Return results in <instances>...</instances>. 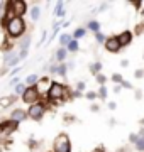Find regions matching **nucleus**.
Wrapping results in <instances>:
<instances>
[{
  "instance_id": "obj_1",
  "label": "nucleus",
  "mask_w": 144,
  "mask_h": 152,
  "mask_svg": "<svg viewBox=\"0 0 144 152\" xmlns=\"http://www.w3.org/2000/svg\"><path fill=\"white\" fill-rule=\"evenodd\" d=\"M46 95H48V100L51 103H58V102H63V100L68 98V88L65 85H61V83L53 81Z\"/></svg>"
},
{
  "instance_id": "obj_2",
  "label": "nucleus",
  "mask_w": 144,
  "mask_h": 152,
  "mask_svg": "<svg viewBox=\"0 0 144 152\" xmlns=\"http://www.w3.org/2000/svg\"><path fill=\"white\" fill-rule=\"evenodd\" d=\"M5 29H7L9 37H21V36L26 32V22H24V19H21V17H14V19L9 20Z\"/></svg>"
},
{
  "instance_id": "obj_3",
  "label": "nucleus",
  "mask_w": 144,
  "mask_h": 152,
  "mask_svg": "<svg viewBox=\"0 0 144 152\" xmlns=\"http://www.w3.org/2000/svg\"><path fill=\"white\" fill-rule=\"evenodd\" d=\"M53 152H71V139L68 134H58L53 142Z\"/></svg>"
},
{
  "instance_id": "obj_4",
  "label": "nucleus",
  "mask_w": 144,
  "mask_h": 152,
  "mask_svg": "<svg viewBox=\"0 0 144 152\" xmlns=\"http://www.w3.org/2000/svg\"><path fill=\"white\" fill-rule=\"evenodd\" d=\"M5 5H7L5 10H9L14 17H21L22 19L27 14V4L24 0H10V2H7Z\"/></svg>"
},
{
  "instance_id": "obj_5",
  "label": "nucleus",
  "mask_w": 144,
  "mask_h": 152,
  "mask_svg": "<svg viewBox=\"0 0 144 152\" xmlns=\"http://www.w3.org/2000/svg\"><path fill=\"white\" fill-rule=\"evenodd\" d=\"M44 113H46V105L44 103H34V105H31L29 110H27V117L31 120H36V122L43 120Z\"/></svg>"
},
{
  "instance_id": "obj_6",
  "label": "nucleus",
  "mask_w": 144,
  "mask_h": 152,
  "mask_svg": "<svg viewBox=\"0 0 144 152\" xmlns=\"http://www.w3.org/2000/svg\"><path fill=\"white\" fill-rule=\"evenodd\" d=\"M39 96H41V93L37 91V88H36V86H27V88H26V91L22 93V100H24V103H27V105L37 103Z\"/></svg>"
},
{
  "instance_id": "obj_7",
  "label": "nucleus",
  "mask_w": 144,
  "mask_h": 152,
  "mask_svg": "<svg viewBox=\"0 0 144 152\" xmlns=\"http://www.w3.org/2000/svg\"><path fill=\"white\" fill-rule=\"evenodd\" d=\"M17 127H19V124L17 122H14V120H4L2 124H0V134L2 135H12V134H15Z\"/></svg>"
},
{
  "instance_id": "obj_8",
  "label": "nucleus",
  "mask_w": 144,
  "mask_h": 152,
  "mask_svg": "<svg viewBox=\"0 0 144 152\" xmlns=\"http://www.w3.org/2000/svg\"><path fill=\"white\" fill-rule=\"evenodd\" d=\"M104 46H105V49L109 51V53H112V54H117L119 51H120V42H119V39H117V36H110V37L105 39V42H104Z\"/></svg>"
},
{
  "instance_id": "obj_9",
  "label": "nucleus",
  "mask_w": 144,
  "mask_h": 152,
  "mask_svg": "<svg viewBox=\"0 0 144 152\" xmlns=\"http://www.w3.org/2000/svg\"><path fill=\"white\" fill-rule=\"evenodd\" d=\"M117 39H119V42H120L122 48H124V46H129V44L132 42V32H131V31H122V32L117 36Z\"/></svg>"
},
{
  "instance_id": "obj_10",
  "label": "nucleus",
  "mask_w": 144,
  "mask_h": 152,
  "mask_svg": "<svg viewBox=\"0 0 144 152\" xmlns=\"http://www.w3.org/2000/svg\"><path fill=\"white\" fill-rule=\"evenodd\" d=\"M26 118H27V112H26V110H21V108H15L10 115V120H14V122H17V124L24 122Z\"/></svg>"
},
{
  "instance_id": "obj_11",
  "label": "nucleus",
  "mask_w": 144,
  "mask_h": 152,
  "mask_svg": "<svg viewBox=\"0 0 144 152\" xmlns=\"http://www.w3.org/2000/svg\"><path fill=\"white\" fill-rule=\"evenodd\" d=\"M17 96L15 95H7V96H2L0 98V108H9L12 105L15 103Z\"/></svg>"
},
{
  "instance_id": "obj_12",
  "label": "nucleus",
  "mask_w": 144,
  "mask_h": 152,
  "mask_svg": "<svg viewBox=\"0 0 144 152\" xmlns=\"http://www.w3.org/2000/svg\"><path fill=\"white\" fill-rule=\"evenodd\" d=\"M51 73H56L60 76H66V71H68V64H58V66H51L49 68Z\"/></svg>"
},
{
  "instance_id": "obj_13",
  "label": "nucleus",
  "mask_w": 144,
  "mask_h": 152,
  "mask_svg": "<svg viewBox=\"0 0 144 152\" xmlns=\"http://www.w3.org/2000/svg\"><path fill=\"white\" fill-rule=\"evenodd\" d=\"M54 14H56V17H63L66 14V12H65V2H56Z\"/></svg>"
},
{
  "instance_id": "obj_14",
  "label": "nucleus",
  "mask_w": 144,
  "mask_h": 152,
  "mask_svg": "<svg viewBox=\"0 0 144 152\" xmlns=\"http://www.w3.org/2000/svg\"><path fill=\"white\" fill-rule=\"evenodd\" d=\"M66 56H68L66 48H60L56 51V61H60V63H63V61L66 59Z\"/></svg>"
},
{
  "instance_id": "obj_15",
  "label": "nucleus",
  "mask_w": 144,
  "mask_h": 152,
  "mask_svg": "<svg viewBox=\"0 0 144 152\" xmlns=\"http://www.w3.org/2000/svg\"><path fill=\"white\" fill-rule=\"evenodd\" d=\"M39 81V76L37 75H29L26 78V86H36Z\"/></svg>"
},
{
  "instance_id": "obj_16",
  "label": "nucleus",
  "mask_w": 144,
  "mask_h": 152,
  "mask_svg": "<svg viewBox=\"0 0 144 152\" xmlns=\"http://www.w3.org/2000/svg\"><path fill=\"white\" fill-rule=\"evenodd\" d=\"M78 49H80V44H78V41H75V39H71V41H70V44L66 46L68 53H76Z\"/></svg>"
},
{
  "instance_id": "obj_17",
  "label": "nucleus",
  "mask_w": 144,
  "mask_h": 152,
  "mask_svg": "<svg viewBox=\"0 0 144 152\" xmlns=\"http://www.w3.org/2000/svg\"><path fill=\"white\" fill-rule=\"evenodd\" d=\"M102 71V63H93V64H90V73L93 76H97Z\"/></svg>"
},
{
  "instance_id": "obj_18",
  "label": "nucleus",
  "mask_w": 144,
  "mask_h": 152,
  "mask_svg": "<svg viewBox=\"0 0 144 152\" xmlns=\"http://www.w3.org/2000/svg\"><path fill=\"white\" fill-rule=\"evenodd\" d=\"M85 34H87V29H83V27H78L75 32H73V39L75 41H78L80 37H85Z\"/></svg>"
},
{
  "instance_id": "obj_19",
  "label": "nucleus",
  "mask_w": 144,
  "mask_h": 152,
  "mask_svg": "<svg viewBox=\"0 0 144 152\" xmlns=\"http://www.w3.org/2000/svg\"><path fill=\"white\" fill-rule=\"evenodd\" d=\"M39 17H41V9H39L37 5H34L32 9H31V19H32V20H37Z\"/></svg>"
},
{
  "instance_id": "obj_20",
  "label": "nucleus",
  "mask_w": 144,
  "mask_h": 152,
  "mask_svg": "<svg viewBox=\"0 0 144 152\" xmlns=\"http://www.w3.org/2000/svg\"><path fill=\"white\" fill-rule=\"evenodd\" d=\"M88 29H90V31H93L95 34L100 32V22L98 20H90L88 22Z\"/></svg>"
},
{
  "instance_id": "obj_21",
  "label": "nucleus",
  "mask_w": 144,
  "mask_h": 152,
  "mask_svg": "<svg viewBox=\"0 0 144 152\" xmlns=\"http://www.w3.org/2000/svg\"><path fill=\"white\" fill-rule=\"evenodd\" d=\"M71 39L73 37L70 36V34H61V36H60V44H61V46H68Z\"/></svg>"
},
{
  "instance_id": "obj_22",
  "label": "nucleus",
  "mask_w": 144,
  "mask_h": 152,
  "mask_svg": "<svg viewBox=\"0 0 144 152\" xmlns=\"http://www.w3.org/2000/svg\"><path fill=\"white\" fill-rule=\"evenodd\" d=\"M134 147H136L139 152H144V137H137V140H136Z\"/></svg>"
},
{
  "instance_id": "obj_23",
  "label": "nucleus",
  "mask_w": 144,
  "mask_h": 152,
  "mask_svg": "<svg viewBox=\"0 0 144 152\" xmlns=\"http://www.w3.org/2000/svg\"><path fill=\"white\" fill-rule=\"evenodd\" d=\"M14 58H17V54L14 53V51H9V53H5V54H4V63L7 64V63H10Z\"/></svg>"
},
{
  "instance_id": "obj_24",
  "label": "nucleus",
  "mask_w": 144,
  "mask_h": 152,
  "mask_svg": "<svg viewBox=\"0 0 144 152\" xmlns=\"http://www.w3.org/2000/svg\"><path fill=\"white\" fill-rule=\"evenodd\" d=\"M29 46H31V37H26L21 41V51H27Z\"/></svg>"
},
{
  "instance_id": "obj_25",
  "label": "nucleus",
  "mask_w": 144,
  "mask_h": 152,
  "mask_svg": "<svg viewBox=\"0 0 144 152\" xmlns=\"http://www.w3.org/2000/svg\"><path fill=\"white\" fill-rule=\"evenodd\" d=\"M107 86H100V90H98V93H97V96L98 98H102V100H105L107 98Z\"/></svg>"
},
{
  "instance_id": "obj_26",
  "label": "nucleus",
  "mask_w": 144,
  "mask_h": 152,
  "mask_svg": "<svg viewBox=\"0 0 144 152\" xmlns=\"http://www.w3.org/2000/svg\"><path fill=\"white\" fill-rule=\"evenodd\" d=\"M105 34H102V32H97L95 34V41H97V44H104L105 42Z\"/></svg>"
},
{
  "instance_id": "obj_27",
  "label": "nucleus",
  "mask_w": 144,
  "mask_h": 152,
  "mask_svg": "<svg viewBox=\"0 0 144 152\" xmlns=\"http://www.w3.org/2000/svg\"><path fill=\"white\" fill-rule=\"evenodd\" d=\"M95 78H97V81H98V85H100V86H105V81H107L105 75H102V73H98V75L95 76Z\"/></svg>"
},
{
  "instance_id": "obj_28",
  "label": "nucleus",
  "mask_w": 144,
  "mask_h": 152,
  "mask_svg": "<svg viewBox=\"0 0 144 152\" xmlns=\"http://www.w3.org/2000/svg\"><path fill=\"white\" fill-rule=\"evenodd\" d=\"M112 81L120 85V83L124 81V78H122V75H119V73H114V75H112Z\"/></svg>"
},
{
  "instance_id": "obj_29",
  "label": "nucleus",
  "mask_w": 144,
  "mask_h": 152,
  "mask_svg": "<svg viewBox=\"0 0 144 152\" xmlns=\"http://www.w3.org/2000/svg\"><path fill=\"white\" fill-rule=\"evenodd\" d=\"M26 88H27L26 85H21V83H19V85L15 86V96H17V95H22V93L26 91Z\"/></svg>"
},
{
  "instance_id": "obj_30",
  "label": "nucleus",
  "mask_w": 144,
  "mask_h": 152,
  "mask_svg": "<svg viewBox=\"0 0 144 152\" xmlns=\"http://www.w3.org/2000/svg\"><path fill=\"white\" fill-rule=\"evenodd\" d=\"M83 90H85V81H78V83H76V91L82 93Z\"/></svg>"
},
{
  "instance_id": "obj_31",
  "label": "nucleus",
  "mask_w": 144,
  "mask_h": 152,
  "mask_svg": "<svg viewBox=\"0 0 144 152\" xmlns=\"http://www.w3.org/2000/svg\"><path fill=\"white\" fill-rule=\"evenodd\" d=\"M120 88H126V90H132V85H131V83H129V81H122L120 83Z\"/></svg>"
},
{
  "instance_id": "obj_32",
  "label": "nucleus",
  "mask_w": 144,
  "mask_h": 152,
  "mask_svg": "<svg viewBox=\"0 0 144 152\" xmlns=\"http://www.w3.org/2000/svg\"><path fill=\"white\" fill-rule=\"evenodd\" d=\"M85 96L88 98V100H95V98H97V91H88Z\"/></svg>"
},
{
  "instance_id": "obj_33",
  "label": "nucleus",
  "mask_w": 144,
  "mask_h": 152,
  "mask_svg": "<svg viewBox=\"0 0 144 152\" xmlns=\"http://www.w3.org/2000/svg\"><path fill=\"white\" fill-rule=\"evenodd\" d=\"M143 26H144V24H139V26H136V31H134V32L137 34V36H139V34H141V32L144 31V27H143Z\"/></svg>"
},
{
  "instance_id": "obj_34",
  "label": "nucleus",
  "mask_w": 144,
  "mask_h": 152,
  "mask_svg": "<svg viewBox=\"0 0 144 152\" xmlns=\"http://www.w3.org/2000/svg\"><path fill=\"white\" fill-rule=\"evenodd\" d=\"M136 140H137V134H131V135H129V142L136 144Z\"/></svg>"
},
{
  "instance_id": "obj_35",
  "label": "nucleus",
  "mask_w": 144,
  "mask_h": 152,
  "mask_svg": "<svg viewBox=\"0 0 144 152\" xmlns=\"http://www.w3.org/2000/svg\"><path fill=\"white\" fill-rule=\"evenodd\" d=\"M17 58H19V59H26V58H27V51H21V54L17 56Z\"/></svg>"
},
{
  "instance_id": "obj_36",
  "label": "nucleus",
  "mask_w": 144,
  "mask_h": 152,
  "mask_svg": "<svg viewBox=\"0 0 144 152\" xmlns=\"http://www.w3.org/2000/svg\"><path fill=\"white\" fill-rule=\"evenodd\" d=\"M134 76H136V78H143V76H144V71H143V69H137L136 73H134Z\"/></svg>"
},
{
  "instance_id": "obj_37",
  "label": "nucleus",
  "mask_w": 144,
  "mask_h": 152,
  "mask_svg": "<svg viewBox=\"0 0 144 152\" xmlns=\"http://www.w3.org/2000/svg\"><path fill=\"white\" fill-rule=\"evenodd\" d=\"M92 152H105V147H104V145H98V147H95Z\"/></svg>"
},
{
  "instance_id": "obj_38",
  "label": "nucleus",
  "mask_w": 144,
  "mask_h": 152,
  "mask_svg": "<svg viewBox=\"0 0 144 152\" xmlns=\"http://www.w3.org/2000/svg\"><path fill=\"white\" fill-rule=\"evenodd\" d=\"M19 81H21L19 78H14V80L10 81V86H17V85H19Z\"/></svg>"
},
{
  "instance_id": "obj_39",
  "label": "nucleus",
  "mask_w": 144,
  "mask_h": 152,
  "mask_svg": "<svg viewBox=\"0 0 144 152\" xmlns=\"http://www.w3.org/2000/svg\"><path fill=\"white\" fill-rule=\"evenodd\" d=\"M131 5H134L136 9H141V5H143V2H131Z\"/></svg>"
},
{
  "instance_id": "obj_40",
  "label": "nucleus",
  "mask_w": 144,
  "mask_h": 152,
  "mask_svg": "<svg viewBox=\"0 0 144 152\" xmlns=\"http://www.w3.org/2000/svg\"><path fill=\"white\" fill-rule=\"evenodd\" d=\"M21 69H22V68H21V66H17V68H14V69L10 71V75H17V73H19Z\"/></svg>"
},
{
  "instance_id": "obj_41",
  "label": "nucleus",
  "mask_w": 144,
  "mask_h": 152,
  "mask_svg": "<svg viewBox=\"0 0 144 152\" xmlns=\"http://www.w3.org/2000/svg\"><path fill=\"white\" fill-rule=\"evenodd\" d=\"M109 108H110V110H115V108H117V103H115V102H110V103H109Z\"/></svg>"
},
{
  "instance_id": "obj_42",
  "label": "nucleus",
  "mask_w": 144,
  "mask_h": 152,
  "mask_svg": "<svg viewBox=\"0 0 144 152\" xmlns=\"http://www.w3.org/2000/svg\"><path fill=\"white\" fill-rule=\"evenodd\" d=\"M90 112H98V105H92L90 107Z\"/></svg>"
},
{
  "instance_id": "obj_43",
  "label": "nucleus",
  "mask_w": 144,
  "mask_h": 152,
  "mask_svg": "<svg viewBox=\"0 0 144 152\" xmlns=\"http://www.w3.org/2000/svg\"><path fill=\"white\" fill-rule=\"evenodd\" d=\"M107 7H109V4H102V5H100V9H98V12H102V10H105Z\"/></svg>"
},
{
  "instance_id": "obj_44",
  "label": "nucleus",
  "mask_w": 144,
  "mask_h": 152,
  "mask_svg": "<svg viewBox=\"0 0 144 152\" xmlns=\"http://www.w3.org/2000/svg\"><path fill=\"white\" fill-rule=\"evenodd\" d=\"M129 64V61L127 59H124V61H122V63H120V66H122V68H126V66H127Z\"/></svg>"
},
{
  "instance_id": "obj_45",
  "label": "nucleus",
  "mask_w": 144,
  "mask_h": 152,
  "mask_svg": "<svg viewBox=\"0 0 144 152\" xmlns=\"http://www.w3.org/2000/svg\"><path fill=\"white\" fill-rule=\"evenodd\" d=\"M120 90H122L120 86H115V88H114V93H119V91H120Z\"/></svg>"
},
{
  "instance_id": "obj_46",
  "label": "nucleus",
  "mask_w": 144,
  "mask_h": 152,
  "mask_svg": "<svg viewBox=\"0 0 144 152\" xmlns=\"http://www.w3.org/2000/svg\"><path fill=\"white\" fill-rule=\"evenodd\" d=\"M136 98H137V100H141V98H143V95H141V91H137V93H136Z\"/></svg>"
},
{
  "instance_id": "obj_47",
  "label": "nucleus",
  "mask_w": 144,
  "mask_h": 152,
  "mask_svg": "<svg viewBox=\"0 0 144 152\" xmlns=\"http://www.w3.org/2000/svg\"><path fill=\"white\" fill-rule=\"evenodd\" d=\"M137 137H144V127L141 129V132H139V135H137Z\"/></svg>"
},
{
  "instance_id": "obj_48",
  "label": "nucleus",
  "mask_w": 144,
  "mask_h": 152,
  "mask_svg": "<svg viewBox=\"0 0 144 152\" xmlns=\"http://www.w3.org/2000/svg\"><path fill=\"white\" fill-rule=\"evenodd\" d=\"M51 152H53V151H51Z\"/></svg>"
}]
</instances>
